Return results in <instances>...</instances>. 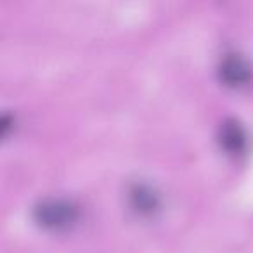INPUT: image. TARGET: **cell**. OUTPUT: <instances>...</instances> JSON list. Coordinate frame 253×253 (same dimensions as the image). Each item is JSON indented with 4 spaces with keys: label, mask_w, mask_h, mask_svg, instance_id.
<instances>
[{
    "label": "cell",
    "mask_w": 253,
    "mask_h": 253,
    "mask_svg": "<svg viewBox=\"0 0 253 253\" xmlns=\"http://www.w3.org/2000/svg\"><path fill=\"white\" fill-rule=\"evenodd\" d=\"M33 215L43 227L63 229L77 220L78 208L77 205L63 198H45L37 203V207L33 208Z\"/></svg>",
    "instance_id": "6da1fadb"
},
{
    "label": "cell",
    "mask_w": 253,
    "mask_h": 253,
    "mask_svg": "<svg viewBox=\"0 0 253 253\" xmlns=\"http://www.w3.org/2000/svg\"><path fill=\"white\" fill-rule=\"evenodd\" d=\"M218 141L227 151L238 153L246 144V132L238 120L225 118L218 126Z\"/></svg>",
    "instance_id": "3957f363"
},
{
    "label": "cell",
    "mask_w": 253,
    "mask_h": 253,
    "mask_svg": "<svg viewBox=\"0 0 253 253\" xmlns=\"http://www.w3.org/2000/svg\"><path fill=\"white\" fill-rule=\"evenodd\" d=\"M218 77L227 85H243L252 77V68L250 64L238 54H229L218 64Z\"/></svg>",
    "instance_id": "7a4b0ae2"
},
{
    "label": "cell",
    "mask_w": 253,
    "mask_h": 253,
    "mask_svg": "<svg viewBox=\"0 0 253 253\" xmlns=\"http://www.w3.org/2000/svg\"><path fill=\"white\" fill-rule=\"evenodd\" d=\"M130 203L141 213H151L158 207V194L146 184H137L130 189Z\"/></svg>",
    "instance_id": "277c9868"
}]
</instances>
